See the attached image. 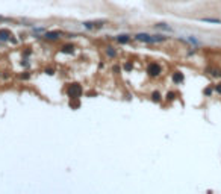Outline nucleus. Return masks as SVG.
<instances>
[{"label": "nucleus", "mask_w": 221, "mask_h": 194, "mask_svg": "<svg viewBox=\"0 0 221 194\" xmlns=\"http://www.w3.org/2000/svg\"><path fill=\"white\" fill-rule=\"evenodd\" d=\"M204 94L210 96V94H212V88H206V90H204Z\"/></svg>", "instance_id": "obj_17"}, {"label": "nucleus", "mask_w": 221, "mask_h": 194, "mask_svg": "<svg viewBox=\"0 0 221 194\" xmlns=\"http://www.w3.org/2000/svg\"><path fill=\"white\" fill-rule=\"evenodd\" d=\"M173 80H174V84H180V82H183V73H180V71H174V73H173Z\"/></svg>", "instance_id": "obj_7"}, {"label": "nucleus", "mask_w": 221, "mask_h": 194, "mask_svg": "<svg viewBox=\"0 0 221 194\" xmlns=\"http://www.w3.org/2000/svg\"><path fill=\"white\" fill-rule=\"evenodd\" d=\"M9 38H11V32L6 30V29L0 30V41H8Z\"/></svg>", "instance_id": "obj_6"}, {"label": "nucleus", "mask_w": 221, "mask_h": 194, "mask_svg": "<svg viewBox=\"0 0 221 194\" xmlns=\"http://www.w3.org/2000/svg\"><path fill=\"white\" fill-rule=\"evenodd\" d=\"M82 93H83V90L79 84H71V85H68V88H67V94L70 99H79V97L82 96Z\"/></svg>", "instance_id": "obj_1"}, {"label": "nucleus", "mask_w": 221, "mask_h": 194, "mask_svg": "<svg viewBox=\"0 0 221 194\" xmlns=\"http://www.w3.org/2000/svg\"><path fill=\"white\" fill-rule=\"evenodd\" d=\"M62 52L64 53H73L74 52V46L73 44H65L64 47H62Z\"/></svg>", "instance_id": "obj_10"}, {"label": "nucleus", "mask_w": 221, "mask_h": 194, "mask_svg": "<svg viewBox=\"0 0 221 194\" xmlns=\"http://www.w3.org/2000/svg\"><path fill=\"white\" fill-rule=\"evenodd\" d=\"M20 77H21V79H27L29 74H20Z\"/></svg>", "instance_id": "obj_19"}, {"label": "nucleus", "mask_w": 221, "mask_h": 194, "mask_svg": "<svg viewBox=\"0 0 221 194\" xmlns=\"http://www.w3.org/2000/svg\"><path fill=\"white\" fill-rule=\"evenodd\" d=\"M161 65L157 62H150L149 65H147V73H149V76L150 77H156V76H159L161 74Z\"/></svg>", "instance_id": "obj_2"}, {"label": "nucleus", "mask_w": 221, "mask_h": 194, "mask_svg": "<svg viewBox=\"0 0 221 194\" xmlns=\"http://www.w3.org/2000/svg\"><path fill=\"white\" fill-rule=\"evenodd\" d=\"M138 41H143V42H149V44H153V42H156V40H155V35L151 36V35H149V34H138L135 36Z\"/></svg>", "instance_id": "obj_3"}, {"label": "nucleus", "mask_w": 221, "mask_h": 194, "mask_svg": "<svg viewBox=\"0 0 221 194\" xmlns=\"http://www.w3.org/2000/svg\"><path fill=\"white\" fill-rule=\"evenodd\" d=\"M103 24H104V21H85V23H83V28H86V29H100V28H103Z\"/></svg>", "instance_id": "obj_4"}, {"label": "nucleus", "mask_w": 221, "mask_h": 194, "mask_svg": "<svg viewBox=\"0 0 221 194\" xmlns=\"http://www.w3.org/2000/svg\"><path fill=\"white\" fill-rule=\"evenodd\" d=\"M46 73L47 74H53V68H46Z\"/></svg>", "instance_id": "obj_18"}, {"label": "nucleus", "mask_w": 221, "mask_h": 194, "mask_svg": "<svg viewBox=\"0 0 221 194\" xmlns=\"http://www.w3.org/2000/svg\"><path fill=\"white\" fill-rule=\"evenodd\" d=\"M106 55H108L109 58H115V56H117V53H115V50H114L112 47H108V49H106Z\"/></svg>", "instance_id": "obj_13"}, {"label": "nucleus", "mask_w": 221, "mask_h": 194, "mask_svg": "<svg viewBox=\"0 0 221 194\" xmlns=\"http://www.w3.org/2000/svg\"><path fill=\"white\" fill-rule=\"evenodd\" d=\"M79 106H80V102H79V99H70V108H73V109H77Z\"/></svg>", "instance_id": "obj_11"}, {"label": "nucleus", "mask_w": 221, "mask_h": 194, "mask_svg": "<svg viewBox=\"0 0 221 194\" xmlns=\"http://www.w3.org/2000/svg\"><path fill=\"white\" fill-rule=\"evenodd\" d=\"M115 40H117V41L120 42V44H126V42H129L130 36H129V35H118Z\"/></svg>", "instance_id": "obj_8"}, {"label": "nucleus", "mask_w": 221, "mask_h": 194, "mask_svg": "<svg viewBox=\"0 0 221 194\" xmlns=\"http://www.w3.org/2000/svg\"><path fill=\"white\" fill-rule=\"evenodd\" d=\"M155 28L156 29H162V30H171V28L168 24H165V23H157V24H155Z\"/></svg>", "instance_id": "obj_12"}, {"label": "nucleus", "mask_w": 221, "mask_h": 194, "mask_svg": "<svg viewBox=\"0 0 221 194\" xmlns=\"http://www.w3.org/2000/svg\"><path fill=\"white\" fill-rule=\"evenodd\" d=\"M217 91H218V93H221V84L217 85Z\"/></svg>", "instance_id": "obj_21"}, {"label": "nucleus", "mask_w": 221, "mask_h": 194, "mask_svg": "<svg viewBox=\"0 0 221 194\" xmlns=\"http://www.w3.org/2000/svg\"><path fill=\"white\" fill-rule=\"evenodd\" d=\"M132 67H133V65H132L130 62H126V64H124V70H126V71H130V70H132Z\"/></svg>", "instance_id": "obj_16"}, {"label": "nucleus", "mask_w": 221, "mask_h": 194, "mask_svg": "<svg viewBox=\"0 0 221 194\" xmlns=\"http://www.w3.org/2000/svg\"><path fill=\"white\" fill-rule=\"evenodd\" d=\"M202 21H206V23H217V24L221 23L220 18H202Z\"/></svg>", "instance_id": "obj_14"}, {"label": "nucleus", "mask_w": 221, "mask_h": 194, "mask_svg": "<svg viewBox=\"0 0 221 194\" xmlns=\"http://www.w3.org/2000/svg\"><path fill=\"white\" fill-rule=\"evenodd\" d=\"M151 100L156 102V103H159V102L162 100V97H161V93H159V91H155V93H151Z\"/></svg>", "instance_id": "obj_9"}, {"label": "nucleus", "mask_w": 221, "mask_h": 194, "mask_svg": "<svg viewBox=\"0 0 221 194\" xmlns=\"http://www.w3.org/2000/svg\"><path fill=\"white\" fill-rule=\"evenodd\" d=\"M61 35H62V32H47V34L44 35L47 40H59L61 38Z\"/></svg>", "instance_id": "obj_5"}, {"label": "nucleus", "mask_w": 221, "mask_h": 194, "mask_svg": "<svg viewBox=\"0 0 221 194\" xmlns=\"http://www.w3.org/2000/svg\"><path fill=\"white\" fill-rule=\"evenodd\" d=\"M174 99H176V94L173 93V91H170V93H167V100H170V102H171V100H174Z\"/></svg>", "instance_id": "obj_15"}, {"label": "nucleus", "mask_w": 221, "mask_h": 194, "mask_svg": "<svg viewBox=\"0 0 221 194\" xmlns=\"http://www.w3.org/2000/svg\"><path fill=\"white\" fill-rule=\"evenodd\" d=\"M114 71H115V73H118V71H120V67H118V65H115V67H114Z\"/></svg>", "instance_id": "obj_20"}]
</instances>
